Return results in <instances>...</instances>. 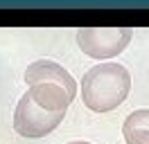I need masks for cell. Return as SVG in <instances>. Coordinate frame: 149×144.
Here are the masks:
<instances>
[{"label": "cell", "instance_id": "cell-6", "mask_svg": "<svg viewBox=\"0 0 149 144\" xmlns=\"http://www.w3.org/2000/svg\"><path fill=\"white\" fill-rule=\"evenodd\" d=\"M68 144H91V142H84V140H74V142H68Z\"/></svg>", "mask_w": 149, "mask_h": 144}, {"label": "cell", "instance_id": "cell-4", "mask_svg": "<svg viewBox=\"0 0 149 144\" xmlns=\"http://www.w3.org/2000/svg\"><path fill=\"white\" fill-rule=\"evenodd\" d=\"M25 81L29 86L38 83V81H54L72 97V101H74V95H77V83H74L72 74H68V70L63 65H59L54 61H47V59L29 63L27 70H25Z\"/></svg>", "mask_w": 149, "mask_h": 144}, {"label": "cell", "instance_id": "cell-3", "mask_svg": "<svg viewBox=\"0 0 149 144\" xmlns=\"http://www.w3.org/2000/svg\"><path fill=\"white\" fill-rule=\"evenodd\" d=\"M129 27H84L77 32V45L86 56L93 59H113L129 45Z\"/></svg>", "mask_w": 149, "mask_h": 144}, {"label": "cell", "instance_id": "cell-1", "mask_svg": "<svg viewBox=\"0 0 149 144\" xmlns=\"http://www.w3.org/2000/svg\"><path fill=\"white\" fill-rule=\"evenodd\" d=\"M72 97L54 81L32 83L14 110V131L23 137H45L61 124Z\"/></svg>", "mask_w": 149, "mask_h": 144}, {"label": "cell", "instance_id": "cell-5", "mask_svg": "<svg viewBox=\"0 0 149 144\" xmlns=\"http://www.w3.org/2000/svg\"><path fill=\"white\" fill-rule=\"evenodd\" d=\"M127 144H149V108L133 110L122 126Z\"/></svg>", "mask_w": 149, "mask_h": 144}, {"label": "cell", "instance_id": "cell-2", "mask_svg": "<svg viewBox=\"0 0 149 144\" xmlns=\"http://www.w3.org/2000/svg\"><path fill=\"white\" fill-rule=\"evenodd\" d=\"M131 74L120 63H100L81 79V99L93 113H109L129 97Z\"/></svg>", "mask_w": 149, "mask_h": 144}]
</instances>
